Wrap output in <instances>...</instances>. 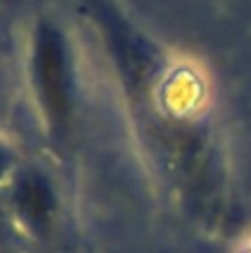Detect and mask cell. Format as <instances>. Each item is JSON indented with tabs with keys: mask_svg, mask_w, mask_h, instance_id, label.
I'll use <instances>...</instances> for the list:
<instances>
[{
	"mask_svg": "<svg viewBox=\"0 0 251 253\" xmlns=\"http://www.w3.org/2000/svg\"><path fill=\"white\" fill-rule=\"evenodd\" d=\"M71 60L67 40L56 25L42 20L31 44V83L44 120L51 129H62L71 111Z\"/></svg>",
	"mask_w": 251,
	"mask_h": 253,
	"instance_id": "1",
	"label": "cell"
}]
</instances>
